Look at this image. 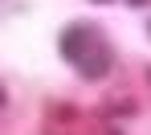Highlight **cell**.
Wrapping results in <instances>:
<instances>
[{
    "mask_svg": "<svg viewBox=\"0 0 151 135\" xmlns=\"http://www.w3.org/2000/svg\"><path fill=\"white\" fill-rule=\"evenodd\" d=\"M98 41V25H90V21H82V25H70L61 29V37H57V49H61V57H70V61H82V57L90 53V45Z\"/></svg>",
    "mask_w": 151,
    "mask_h": 135,
    "instance_id": "cell-1",
    "label": "cell"
},
{
    "mask_svg": "<svg viewBox=\"0 0 151 135\" xmlns=\"http://www.w3.org/2000/svg\"><path fill=\"white\" fill-rule=\"evenodd\" d=\"M147 82H151V66H147Z\"/></svg>",
    "mask_w": 151,
    "mask_h": 135,
    "instance_id": "cell-5",
    "label": "cell"
},
{
    "mask_svg": "<svg viewBox=\"0 0 151 135\" xmlns=\"http://www.w3.org/2000/svg\"><path fill=\"white\" fill-rule=\"evenodd\" d=\"M147 37H151V21H147Z\"/></svg>",
    "mask_w": 151,
    "mask_h": 135,
    "instance_id": "cell-6",
    "label": "cell"
},
{
    "mask_svg": "<svg viewBox=\"0 0 151 135\" xmlns=\"http://www.w3.org/2000/svg\"><path fill=\"white\" fill-rule=\"evenodd\" d=\"M110 66H114V49H110V45H106V41H94V45H90V53L82 57V61H78V70H82V78H90V82H98V78H106V74H110Z\"/></svg>",
    "mask_w": 151,
    "mask_h": 135,
    "instance_id": "cell-2",
    "label": "cell"
},
{
    "mask_svg": "<svg viewBox=\"0 0 151 135\" xmlns=\"http://www.w3.org/2000/svg\"><path fill=\"white\" fill-rule=\"evenodd\" d=\"M90 4H110V0H90Z\"/></svg>",
    "mask_w": 151,
    "mask_h": 135,
    "instance_id": "cell-4",
    "label": "cell"
},
{
    "mask_svg": "<svg viewBox=\"0 0 151 135\" xmlns=\"http://www.w3.org/2000/svg\"><path fill=\"white\" fill-rule=\"evenodd\" d=\"M127 4H131V8H147L151 0H127Z\"/></svg>",
    "mask_w": 151,
    "mask_h": 135,
    "instance_id": "cell-3",
    "label": "cell"
}]
</instances>
